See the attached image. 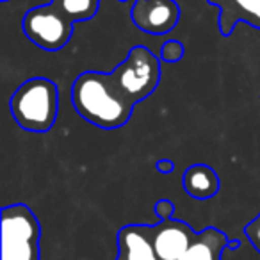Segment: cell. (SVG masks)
<instances>
[{
	"mask_svg": "<svg viewBox=\"0 0 260 260\" xmlns=\"http://www.w3.org/2000/svg\"><path fill=\"white\" fill-rule=\"evenodd\" d=\"M130 18L143 32L162 36L178 25L180 6L177 0H136L130 9Z\"/></svg>",
	"mask_w": 260,
	"mask_h": 260,
	"instance_id": "6",
	"label": "cell"
},
{
	"mask_svg": "<svg viewBox=\"0 0 260 260\" xmlns=\"http://www.w3.org/2000/svg\"><path fill=\"white\" fill-rule=\"evenodd\" d=\"M244 234H246V237H248V241L251 242L253 248L260 253V214L255 217V219H251L248 224H246Z\"/></svg>",
	"mask_w": 260,
	"mask_h": 260,
	"instance_id": "14",
	"label": "cell"
},
{
	"mask_svg": "<svg viewBox=\"0 0 260 260\" xmlns=\"http://www.w3.org/2000/svg\"><path fill=\"white\" fill-rule=\"evenodd\" d=\"M153 212L159 217V221H166V219H173L175 216V203L171 200H159V202L153 205Z\"/></svg>",
	"mask_w": 260,
	"mask_h": 260,
	"instance_id": "15",
	"label": "cell"
},
{
	"mask_svg": "<svg viewBox=\"0 0 260 260\" xmlns=\"http://www.w3.org/2000/svg\"><path fill=\"white\" fill-rule=\"evenodd\" d=\"M116 260H159L146 224H125L119 228Z\"/></svg>",
	"mask_w": 260,
	"mask_h": 260,
	"instance_id": "8",
	"label": "cell"
},
{
	"mask_svg": "<svg viewBox=\"0 0 260 260\" xmlns=\"http://www.w3.org/2000/svg\"><path fill=\"white\" fill-rule=\"evenodd\" d=\"M116 89L132 105L148 98L160 82V57L143 45L128 52L111 73Z\"/></svg>",
	"mask_w": 260,
	"mask_h": 260,
	"instance_id": "4",
	"label": "cell"
},
{
	"mask_svg": "<svg viewBox=\"0 0 260 260\" xmlns=\"http://www.w3.org/2000/svg\"><path fill=\"white\" fill-rule=\"evenodd\" d=\"M155 168L160 175H171L175 171V162L170 159H160L155 162Z\"/></svg>",
	"mask_w": 260,
	"mask_h": 260,
	"instance_id": "16",
	"label": "cell"
},
{
	"mask_svg": "<svg viewBox=\"0 0 260 260\" xmlns=\"http://www.w3.org/2000/svg\"><path fill=\"white\" fill-rule=\"evenodd\" d=\"M2 2H9V0H2Z\"/></svg>",
	"mask_w": 260,
	"mask_h": 260,
	"instance_id": "18",
	"label": "cell"
},
{
	"mask_svg": "<svg viewBox=\"0 0 260 260\" xmlns=\"http://www.w3.org/2000/svg\"><path fill=\"white\" fill-rule=\"evenodd\" d=\"M221 2H223V0H209V4L216 6V8H219V6H221Z\"/></svg>",
	"mask_w": 260,
	"mask_h": 260,
	"instance_id": "17",
	"label": "cell"
},
{
	"mask_svg": "<svg viewBox=\"0 0 260 260\" xmlns=\"http://www.w3.org/2000/svg\"><path fill=\"white\" fill-rule=\"evenodd\" d=\"M119 2H126V0H119Z\"/></svg>",
	"mask_w": 260,
	"mask_h": 260,
	"instance_id": "19",
	"label": "cell"
},
{
	"mask_svg": "<svg viewBox=\"0 0 260 260\" xmlns=\"http://www.w3.org/2000/svg\"><path fill=\"white\" fill-rule=\"evenodd\" d=\"M146 230L159 260H178L196 237V232L187 223L178 219L146 224Z\"/></svg>",
	"mask_w": 260,
	"mask_h": 260,
	"instance_id": "7",
	"label": "cell"
},
{
	"mask_svg": "<svg viewBox=\"0 0 260 260\" xmlns=\"http://www.w3.org/2000/svg\"><path fill=\"white\" fill-rule=\"evenodd\" d=\"M237 246L239 241H230L221 230L209 226L196 234L194 241L178 260H223L224 249H235Z\"/></svg>",
	"mask_w": 260,
	"mask_h": 260,
	"instance_id": "9",
	"label": "cell"
},
{
	"mask_svg": "<svg viewBox=\"0 0 260 260\" xmlns=\"http://www.w3.org/2000/svg\"><path fill=\"white\" fill-rule=\"evenodd\" d=\"M184 191L194 200H209L219 192V175L209 164H192L182 177Z\"/></svg>",
	"mask_w": 260,
	"mask_h": 260,
	"instance_id": "11",
	"label": "cell"
},
{
	"mask_svg": "<svg viewBox=\"0 0 260 260\" xmlns=\"http://www.w3.org/2000/svg\"><path fill=\"white\" fill-rule=\"evenodd\" d=\"M75 23L54 4L38 6L25 13L22 20L23 34L36 47L47 52H57L68 45Z\"/></svg>",
	"mask_w": 260,
	"mask_h": 260,
	"instance_id": "5",
	"label": "cell"
},
{
	"mask_svg": "<svg viewBox=\"0 0 260 260\" xmlns=\"http://www.w3.org/2000/svg\"><path fill=\"white\" fill-rule=\"evenodd\" d=\"M219 30L224 38L234 32L239 22L260 30V0H223L219 8Z\"/></svg>",
	"mask_w": 260,
	"mask_h": 260,
	"instance_id": "10",
	"label": "cell"
},
{
	"mask_svg": "<svg viewBox=\"0 0 260 260\" xmlns=\"http://www.w3.org/2000/svg\"><path fill=\"white\" fill-rule=\"evenodd\" d=\"M9 111L18 126L29 132H48L59 114L57 84L45 77L22 82L9 100Z\"/></svg>",
	"mask_w": 260,
	"mask_h": 260,
	"instance_id": "2",
	"label": "cell"
},
{
	"mask_svg": "<svg viewBox=\"0 0 260 260\" xmlns=\"http://www.w3.org/2000/svg\"><path fill=\"white\" fill-rule=\"evenodd\" d=\"M185 47L182 41L178 40H170L160 47V61L164 62H178L182 57H184Z\"/></svg>",
	"mask_w": 260,
	"mask_h": 260,
	"instance_id": "13",
	"label": "cell"
},
{
	"mask_svg": "<svg viewBox=\"0 0 260 260\" xmlns=\"http://www.w3.org/2000/svg\"><path fill=\"white\" fill-rule=\"evenodd\" d=\"M72 102L80 118L104 130L125 126L136 107L116 89L111 75L102 72L80 73L73 82Z\"/></svg>",
	"mask_w": 260,
	"mask_h": 260,
	"instance_id": "1",
	"label": "cell"
},
{
	"mask_svg": "<svg viewBox=\"0 0 260 260\" xmlns=\"http://www.w3.org/2000/svg\"><path fill=\"white\" fill-rule=\"evenodd\" d=\"M50 4H54L73 23H77L93 18L100 8V0H50Z\"/></svg>",
	"mask_w": 260,
	"mask_h": 260,
	"instance_id": "12",
	"label": "cell"
},
{
	"mask_svg": "<svg viewBox=\"0 0 260 260\" xmlns=\"http://www.w3.org/2000/svg\"><path fill=\"white\" fill-rule=\"evenodd\" d=\"M0 223L2 260H40L41 224L29 205H6Z\"/></svg>",
	"mask_w": 260,
	"mask_h": 260,
	"instance_id": "3",
	"label": "cell"
}]
</instances>
